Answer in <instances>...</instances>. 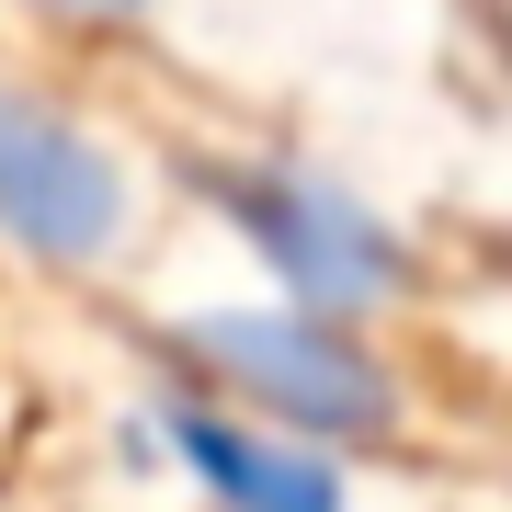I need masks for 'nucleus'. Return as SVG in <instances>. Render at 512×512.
<instances>
[{"label": "nucleus", "instance_id": "f257e3e1", "mask_svg": "<svg viewBox=\"0 0 512 512\" xmlns=\"http://www.w3.org/2000/svg\"><path fill=\"white\" fill-rule=\"evenodd\" d=\"M171 456L205 478L217 512H342V467L319 444L274 433L251 410H217V399H183L171 410Z\"/></svg>", "mask_w": 512, "mask_h": 512}]
</instances>
